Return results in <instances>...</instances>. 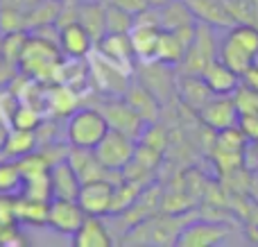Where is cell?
Listing matches in <instances>:
<instances>
[{
	"instance_id": "cell-1",
	"label": "cell",
	"mask_w": 258,
	"mask_h": 247,
	"mask_svg": "<svg viewBox=\"0 0 258 247\" xmlns=\"http://www.w3.org/2000/svg\"><path fill=\"white\" fill-rule=\"evenodd\" d=\"M218 57L242 77V73L258 59V27L249 23H236L229 27L218 48Z\"/></svg>"
},
{
	"instance_id": "cell-2",
	"label": "cell",
	"mask_w": 258,
	"mask_h": 247,
	"mask_svg": "<svg viewBox=\"0 0 258 247\" xmlns=\"http://www.w3.org/2000/svg\"><path fill=\"white\" fill-rule=\"evenodd\" d=\"M59 61H61V50H59V45H54L52 41L43 39V36H34V39H27L18 66H21L23 73H27L32 80L52 82Z\"/></svg>"
},
{
	"instance_id": "cell-3",
	"label": "cell",
	"mask_w": 258,
	"mask_h": 247,
	"mask_svg": "<svg viewBox=\"0 0 258 247\" xmlns=\"http://www.w3.org/2000/svg\"><path fill=\"white\" fill-rule=\"evenodd\" d=\"M109 132V122L98 107L75 109L66 120V141L75 148H95Z\"/></svg>"
},
{
	"instance_id": "cell-4",
	"label": "cell",
	"mask_w": 258,
	"mask_h": 247,
	"mask_svg": "<svg viewBox=\"0 0 258 247\" xmlns=\"http://www.w3.org/2000/svg\"><path fill=\"white\" fill-rule=\"evenodd\" d=\"M218 48H220V43H218V39H215V27L197 21L195 36H192L181 64L177 66L179 73H181V75H202L206 64L218 57Z\"/></svg>"
},
{
	"instance_id": "cell-5",
	"label": "cell",
	"mask_w": 258,
	"mask_h": 247,
	"mask_svg": "<svg viewBox=\"0 0 258 247\" xmlns=\"http://www.w3.org/2000/svg\"><path fill=\"white\" fill-rule=\"evenodd\" d=\"M86 59H89V68H91V80L95 82V86L104 95H125L129 86V75L134 71L111 61L100 50H95V52L91 50V54Z\"/></svg>"
},
{
	"instance_id": "cell-6",
	"label": "cell",
	"mask_w": 258,
	"mask_h": 247,
	"mask_svg": "<svg viewBox=\"0 0 258 247\" xmlns=\"http://www.w3.org/2000/svg\"><path fill=\"white\" fill-rule=\"evenodd\" d=\"M136 143H138L136 139H132V136L109 127V132L102 136V141H100L93 150H95V154H98L100 163H102L107 170L122 172L125 166L132 163L134 154H136Z\"/></svg>"
},
{
	"instance_id": "cell-7",
	"label": "cell",
	"mask_w": 258,
	"mask_h": 247,
	"mask_svg": "<svg viewBox=\"0 0 258 247\" xmlns=\"http://www.w3.org/2000/svg\"><path fill=\"white\" fill-rule=\"evenodd\" d=\"M215 163L224 172H233L240 166H245V152H247V136L238 125L227 127V130L215 132V145H213Z\"/></svg>"
},
{
	"instance_id": "cell-8",
	"label": "cell",
	"mask_w": 258,
	"mask_h": 247,
	"mask_svg": "<svg viewBox=\"0 0 258 247\" xmlns=\"http://www.w3.org/2000/svg\"><path fill=\"white\" fill-rule=\"evenodd\" d=\"M98 109L104 113V118H107L111 130L122 132V134L132 136V139H136V141L141 139L145 127H147V122L129 107L127 100L122 98V95H109Z\"/></svg>"
},
{
	"instance_id": "cell-9",
	"label": "cell",
	"mask_w": 258,
	"mask_h": 247,
	"mask_svg": "<svg viewBox=\"0 0 258 247\" xmlns=\"http://www.w3.org/2000/svg\"><path fill=\"white\" fill-rule=\"evenodd\" d=\"M141 84L147 86L152 93L159 98L161 104L172 100L177 93V77H174V66H168L163 61H141Z\"/></svg>"
},
{
	"instance_id": "cell-10",
	"label": "cell",
	"mask_w": 258,
	"mask_h": 247,
	"mask_svg": "<svg viewBox=\"0 0 258 247\" xmlns=\"http://www.w3.org/2000/svg\"><path fill=\"white\" fill-rule=\"evenodd\" d=\"M86 213L77 200H63V198H52L48 204V227L57 234L73 236L80 225L84 222Z\"/></svg>"
},
{
	"instance_id": "cell-11",
	"label": "cell",
	"mask_w": 258,
	"mask_h": 247,
	"mask_svg": "<svg viewBox=\"0 0 258 247\" xmlns=\"http://www.w3.org/2000/svg\"><path fill=\"white\" fill-rule=\"evenodd\" d=\"M229 236V227L213 220H190L177 238L179 247H213Z\"/></svg>"
},
{
	"instance_id": "cell-12",
	"label": "cell",
	"mask_w": 258,
	"mask_h": 247,
	"mask_svg": "<svg viewBox=\"0 0 258 247\" xmlns=\"http://www.w3.org/2000/svg\"><path fill=\"white\" fill-rule=\"evenodd\" d=\"M113 181L111 179H91L84 181L77 195V202L82 204L86 216L104 218L111 213V200H113Z\"/></svg>"
},
{
	"instance_id": "cell-13",
	"label": "cell",
	"mask_w": 258,
	"mask_h": 247,
	"mask_svg": "<svg viewBox=\"0 0 258 247\" xmlns=\"http://www.w3.org/2000/svg\"><path fill=\"white\" fill-rule=\"evenodd\" d=\"M197 113H200L202 122L213 132L238 125V118H240V111H238V104L233 95H213Z\"/></svg>"
},
{
	"instance_id": "cell-14",
	"label": "cell",
	"mask_w": 258,
	"mask_h": 247,
	"mask_svg": "<svg viewBox=\"0 0 258 247\" xmlns=\"http://www.w3.org/2000/svg\"><path fill=\"white\" fill-rule=\"evenodd\" d=\"M57 45L61 50V54L66 57H89L91 50L95 48V39L91 36V32L82 25L80 21H73L68 25L59 27L57 32Z\"/></svg>"
},
{
	"instance_id": "cell-15",
	"label": "cell",
	"mask_w": 258,
	"mask_h": 247,
	"mask_svg": "<svg viewBox=\"0 0 258 247\" xmlns=\"http://www.w3.org/2000/svg\"><path fill=\"white\" fill-rule=\"evenodd\" d=\"M186 5L190 7L192 16L197 21L206 23L211 27L229 30V27L236 25V18L231 16L227 0H186Z\"/></svg>"
},
{
	"instance_id": "cell-16",
	"label": "cell",
	"mask_w": 258,
	"mask_h": 247,
	"mask_svg": "<svg viewBox=\"0 0 258 247\" xmlns=\"http://www.w3.org/2000/svg\"><path fill=\"white\" fill-rule=\"evenodd\" d=\"M202 77L215 95H233L238 91V86L242 84V77L231 66H227L220 57L206 64V68L202 71Z\"/></svg>"
},
{
	"instance_id": "cell-17",
	"label": "cell",
	"mask_w": 258,
	"mask_h": 247,
	"mask_svg": "<svg viewBox=\"0 0 258 247\" xmlns=\"http://www.w3.org/2000/svg\"><path fill=\"white\" fill-rule=\"evenodd\" d=\"M122 98L127 100V104L138 113V116L143 118V120L147 122V125L159 120L161 107H163V104H161L159 98H156V95L152 93L147 86H143L141 82H136V84H129Z\"/></svg>"
},
{
	"instance_id": "cell-18",
	"label": "cell",
	"mask_w": 258,
	"mask_h": 247,
	"mask_svg": "<svg viewBox=\"0 0 258 247\" xmlns=\"http://www.w3.org/2000/svg\"><path fill=\"white\" fill-rule=\"evenodd\" d=\"M50 184H52V198H63V200H77L82 189L80 175L68 163V159L52 163V168H50Z\"/></svg>"
},
{
	"instance_id": "cell-19",
	"label": "cell",
	"mask_w": 258,
	"mask_h": 247,
	"mask_svg": "<svg viewBox=\"0 0 258 247\" xmlns=\"http://www.w3.org/2000/svg\"><path fill=\"white\" fill-rule=\"evenodd\" d=\"M177 95L183 100L186 107H190L192 111H200L211 98H213V91L209 89V84L204 82L202 75H181L177 77Z\"/></svg>"
},
{
	"instance_id": "cell-20",
	"label": "cell",
	"mask_w": 258,
	"mask_h": 247,
	"mask_svg": "<svg viewBox=\"0 0 258 247\" xmlns=\"http://www.w3.org/2000/svg\"><path fill=\"white\" fill-rule=\"evenodd\" d=\"M73 245L75 247H111L113 238L111 231L107 229V222L98 216H86L80 229L73 234Z\"/></svg>"
},
{
	"instance_id": "cell-21",
	"label": "cell",
	"mask_w": 258,
	"mask_h": 247,
	"mask_svg": "<svg viewBox=\"0 0 258 247\" xmlns=\"http://www.w3.org/2000/svg\"><path fill=\"white\" fill-rule=\"evenodd\" d=\"M98 50L104 57L111 59V61L134 71V59H136V54H134L129 34H113V32H107V34L98 41Z\"/></svg>"
},
{
	"instance_id": "cell-22",
	"label": "cell",
	"mask_w": 258,
	"mask_h": 247,
	"mask_svg": "<svg viewBox=\"0 0 258 247\" xmlns=\"http://www.w3.org/2000/svg\"><path fill=\"white\" fill-rule=\"evenodd\" d=\"M161 27L145 25V23H134L129 39H132V48L136 59L141 61H154L156 59V45H159Z\"/></svg>"
},
{
	"instance_id": "cell-23",
	"label": "cell",
	"mask_w": 258,
	"mask_h": 247,
	"mask_svg": "<svg viewBox=\"0 0 258 247\" xmlns=\"http://www.w3.org/2000/svg\"><path fill=\"white\" fill-rule=\"evenodd\" d=\"M77 21L91 32V36L98 43L107 34V5L102 0H80Z\"/></svg>"
},
{
	"instance_id": "cell-24",
	"label": "cell",
	"mask_w": 258,
	"mask_h": 247,
	"mask_svg": "<svg viewBox=\"0 0 258 247\" xmlns=\"http://www.w3.org/2000/svg\"><path fill=\"white\" fill-rule=\"evenodd\" d=\"M75 109H80V95L75 89L66 84H54L45 93V111H50L54 118L71 116Z\"/></svg>"
},
{
	"instance_id": "cell-25",
	"label": "cell",
	"mask_w": 258,
	"mask_h": 247,
	"mask_svg": "<svg viewBox=\"0 0 258 247\" xmlns=\"http://www.w3.org/2000/svg\"><path fill=\"white\" fill-rule=\"evenodd\" d=\"M39 145V136L34 130H18V127H9L7 139L0 150V159H21L36 150Z\"/></svg>"
},
{
	"instance_id": "cell-26",
	"label": "cell",
	"mask_w": 258,
	"mask_h": 247,
	"mask_svg": "<svg viewBox=\"0 0 258 247\" xmlns=\"http://www.w3.org/2000/svg\"><path fill=\"white\" fill-rule=\"evenodd\" d=\"M48 204L34 198H25V195L16 193V220L18 225H30V227H48Z\"/></svg>"
},
{
	"instance_id": "cell-27",
	"label": "cell",
	"mask_w": 258,
	"mask_h": 247,
	"mask_svg": "<svg viewBox=\"0 0 258 247\" xmlns=\"http://www.w3.org/2000/svg\"><path fill=\"white\" fill-rule=\"evenodd\" d=\"M159 16H161V30H181V27L197 23V18L192 16L186 0H170V3H165L163 7H159Z\"/></svg>"
},
{
	"instance_id": "cell-28",
	"label": "cell",
	"mask_w": 258,
	"mask_h": 247,
	"mask_svg": "<svg viewBox=\"0 0 258 247\" xmlns=\"http://www.w3.org/2000/svg\"><path fill=\"white\" fill-rule=\"evenodd\" d=\"M145 184L136 179H122L113 186V200H111V213L109 216H122L129 207L138 200V195L143 193Z\"/></svg>"
},
{
	"instance_id": "cell-29",
	"label": "cell",
	"mask_w": 258,
	"mask_h": 247,
	"mask_svg": "<svg viewBox=\"0 0 258 247\" xmlns=\"http://www.w3.org/2000/svg\"><path fill=\"white\" fill-rule=\"evenodd\" d=\"M43 122V111L34 104L25 102V100H18L16 107L12 111V118H9V125L18 127V130H39V125Z\"/></svg>"
},
{
	"instance_id": "cell-30",
	"label": "cell",
	"mask_w": 258,
	"mask_h": 247,
	"mask_svg": "<svg viewBox=\"0 0 258 247\" xmlns=\"http://www.w3.org/2000/svg\"><path fill=\"white\" fill-rule=\"evenodd\" d=\"M16 163H18V170H21L23 179H32V177H39V175H48L50 168H52V161L48 159V154H45L43 150H32L30 154L16 159Z\"/></svg>"
},
{
	"instance_id": "cell-31",
	"label": "cell",
	"mask_w": 258,
	"mask_h": 247,
	"mask_svg": "<svg viewBox=\"0 0 258 247\" xmlns=\"http://www.w3.org/2000/svg\"><path fill=\"white\" fill-rule=\"evenodd\" d=\"M23 175L16 159H0V193H21Z\"/></svg>"
},
{
	"instance_id": "cell-32",
	"label": "cell",
	"mask_w": 258,
	"mask_h": 247,
	"mask_svg": "<svg viewBox=\"0 0 258 247\" xmlns=\"http://www.w3.org/2000/svg\"><path fill=\"white\" fill-rule=\"evenodd\" d=\"M136 23V16L127 9L113 7V5H107V32H113V34H129Z\"/></svg>"
},
{
	"instance_id": "cell-33",
	"label": "cell",
	"mask_w": 258,
	"mask_h": 247,
	"mask_svg": "<svg viewBox=\"0 0 258 247\" xmlns=\"http://www.w3.org/2000/svg\"><path fill=\"white\" fill-rule=\"evenodd\" d=\"M21 195H25V198L41 200V202H50V200H52V184H50V172H48V175L32 177V179H23Z\"/></svg>"
},
{
	"instance_id": "cell-34",
	"label": "cell",
	"mask_w": 258,
	"mask_h": 247,
	"mask_svg": "<svg viewBox=\"0 0 258 247\" xmlns=\"http://www.w3.org/2000/svg\"><path fill=\"white\" fill-rule=\"evenodd\" d=\"M236 23H249L258 27V0H227Z\"/></svg>"
},
{
	"instance_id": "cell-35",
	"label": "cell",
	"mask_w": 258,
	"mask_h": 247,
	"mask_svg": "<svg viewBox=\"0 0 258 247\" xmlns=\"http://www.w3.org/2000/svg\"><path fill=\"white\" fill-rule=\"evenodd\" d=\"M25 43H27L25 32H9V34H5L3 45H0L3 57L7 59V61H12V64H18L21 61V54H23Z\"/></svg>"
},
{
	"instance_id": "cell-36",
	"label": "cell",
	"mask_w": 258,
	"mask_h": 247,
	"mask_svg": "<svg viewBox=\"0 0 258 247\" xmlns=\"http://www.w3.org/2000/svg\"><path fill=\"white\" fill-rule=\"evenodd\" d=\"M238 127L242 130V134L247 136V141L256 143L258 141V111H245L238 118Z\"/></svg>"
},
{
	"instance_id": "cell-37",
	"label": "cell",
	"mask_w": 258,
	"mask_h": 247,
	"mask_svg": "<svg viewBox=\"0 0 258 247\" xmlns=\"http://www.w3.org/2000/svg\"><path fill=\"white\" fill-rule=\"evenodd\" d=\"M27 240L21 234L18 225H7L0 229V247H23Z\"/></svg>"
},
{
	"instance_id": "cell-38",
	"label": "cell",
	"mask_w": 258,
	"mask_h": 247,
	"mask_svg": "<svg viewBox=\"0 0 258 247\" xmlns=\"http://www.w3.org/2000/svg\"><path fill=\"white\" fill-rule=\"evenodd\" d=\"M104 5H113V7H120V9H127V12H132L134 16L136 14H141L143 9L150 7V3L147 0H102Z\"/></svg>"
},
{
	"instance_id": "cell-39",
	"label": "cell",
	"mask_w": 258,
	"mask_h": 247,
	"mask_svg": "<svg viewBox=\"0 0 258 247\" xmlns=\"http://www.w3.org/2000/svg\"><path fill=\"white\" fill-rule=\"evenodd\" d=\"M242 84L249 86V89H254V91H258V59L251 64L249 68H247L245 73H242Z\"/></svg>"
},
{
	"instance_id": "cell-40",
	"label": "cell",
	"mask_w": 258,
	"mask_h": 247,
	"mask_svg": "<svg viewBox=\"0 0 258 247\" xmlns=\"http://www.w3.org/2000/svg\"><path fill=\"white\" fill-rule=\"evenodd\" d=\"M9 122H5V120H0V150H3V143H5V139H7V132H9Z\"/></svg>"
},
{
	"instance_id": "cell-41",
	"label": "cell",
	"mask_w": 258,
	"mask_h": 247,
	"mask_svg": "<svg viewBox=\"0 0 258 247\" xmlns=\"http://www.w3.org/2000/svg\"><path fill=\"white\" fill-rule=\"evenodd\" d=\"M150 3V7H163L165 3H170V0H147Z\"/></svg>"
},
{
	"instance_id": "cell-42",
	"label": "cell",
	"mask_w": 258,
	"mask_h": 247,
	"mask_svg": "<svg viewBox=\"0 0 258 247\" xmlns=\"http://www.w3.org/2000/svg\"><path fill=\"white\" fill-rule=\"evenodd\" d=\"M254 150H256V154H258V141H256V145H254Z\"/></svg>"
}]
</instances>
